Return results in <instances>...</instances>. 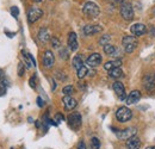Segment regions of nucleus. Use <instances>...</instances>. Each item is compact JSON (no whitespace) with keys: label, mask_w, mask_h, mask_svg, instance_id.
<instances>
[{"label":"nucleus","mask_w":155,"mask_h":149,"mask_svg":"<svg viewBox=\"0 0 155 149\" xmlns=\"http://www.w3.org/2000/svg\"><path fill=\"white\" fill-rule=\"evenodd\" d=\"M82 12L88 18H97L98 16H99V13H100V10H99V6L96 2L87 1L84 5V7H82Z\"/></svg>","instance_id":"1"},{"label":"nucleus","mask_w":155,"mask_h":149,"mask_svg":"<svg viewBox=\"0 0 155 149\" xmlns=\"http://www.w3.org/2000/svg\"><path fill=\"white\" fill-rule=\"evenodd\" d=\"M119 12H120V16L122 18L127 22H130L134 19V10H133V6L130 2L128 1H124L123 4H120L119 6Z\"/></svg>","instance_id":"2"},{"label":"nucleus","mask_w":155,"mask_h":149,"mask_svg":"<svg viewBox=\"0 0 155 149\" xmlns=\"http://www.w3.org/2000/svg\"><path fill=\"white\" fill-rule=\"evenodd\" d=\"M122 44H123L125 51H127L128 54H131L136 48H137L138 42H137V38H136L135 36H133V35H128V36H124V37H123V39H122Z\"/></svg>","instance_id":"3"},{"label":"nucleus","mask_w":155,"mask_h":149,"mask_svg":"<svg viewBox=\"0 0 155 149\" xmlns=\"http://www.w3.org/2000/svg\"><path fill=\"white\" fill-rule=\"evenodd\" d=\"M133 117V113L130 111V109H128L127 106H120L116 111V118L118 122L120 123H125L128 121H130Z\"/></svg>","instance_id":"4"},{"label":"nucleus","mask_w":155,"mask_h":149,"mask_svg":"<svg viewBox=\"0 0 155 149\" xmlns=\"http://www.w3.org/2000/svg\"><path fill=\"white\" fill-rule=\"evenodd\" d=\"M68 124L73 130H79L81 127V114L79 112H73L68 116Z\"/></svg>","instance_id":"5"},{"label":"nucleus","mask_w":155,"mask_h":149,"mask_svg":"<svg viewBox=\"0 0 155 149\" xmlns=\"http://www.w3.org/2000/svg\"><path fill=\"white\" fill-rule=\"evenodd\" d=\"M143 87L146 91L152 92L155 90V73H147L143 78Z\"/></svg>","instance_id":"6"},{"label":"nucleus","mask_w":155,"mask_h":149,"mask_svg":"<svg viewBox=\"0 0 155 149\" xmlns=\"http://www.w3.org/2000/svg\"><path fill=\"white\" fill-rule=\"evenodd\" d=\"M42 16H43V11L41 8H38V7H31L29 10V12H28V22L30 24H34L38 19L42 18Z\"/></svg>","instance_id":"7"},{"label":"nucleus","mask_w":155,"mask_h":149,"mask_svg":"<svg viewBox=\"0 0 155 149\" xmlns=\"http://www.w3.org/2000/svg\"><path fill=\"white\" fill-rule=\"evenodd\" d=\"M136 129L135 128H128V129H124V130L116 131V136L119 140H129L130 137L136 136Z\"/></svg>","instance_id":"8"},{"label":"nucleus","mask_w":155,"mask_h":149,"mask_svg":"<svg viewBox=\"0 0 155 149\" xmlns=\"http://www.w3.org/2000/svg\"><path fill=\"white\" fill-rule=\"evenodd\" d=\"M130 31H131V34H133L135 37H138V36H142V35L146 34L147 28H146V25L142 24V23H136L134 25H131Z\"/></svg>","instance_id":"9"},{"label":"nucleus","mask_w":155,"mask_h":149,"mask_svg":"<svg viewBox=\"0 0 155 149\" xmlns=\"http://www.w3.org/2000/svg\"><path fill=\"white\" fill-rule=\"evenodd\" d=\"M54 62H55L54 54L50 50H47L44 53V55H43V66L45 68H51L54 66Z\"/></svg>","instance_id":"10"},{"label":"nucleus","mask_w":155,"mask_h":149,"mask_svg":"<svg viewBox=\"0 0 155 149\" xmlns=\"http://www.w3.org/2000/svg\"><path fill=\"white\" fill-rule=\"evenodd\" d=\"M82 31L86 36H92V35H96L98 32H101L103 28L100 25H85Z\"/></svg>","instance_id":"11"},{"label":"nucleus","mask_w":155,"mask_h":149,"mask_svg":"<svg viewBox=\"0 0 155 149\" xmlns=\"http://www.w3.org/2000/svg\"><path fill=\"white\" fill-rule=\"evenodd\" d=\"M86 63L90 66V67H98L100 63H101V55L99 53H93L92 55L88 56Z\"/></svg>","instance_id":"12"},{"label":"nucleus","mask_w":155,"mask_h":149,"mask_svg":"<svg viewBox=\"0 0 155 149\" xmlns=\"http://www.w3.org/2000/svg\"><path fill=\"white\" fill-rule=\"evenodd\" d=\"M125 147L128 149H140L141 147V140L137 136H133L125 142Z\"/></svg>","instance_id":"13"},{"label":"nucleus","mask_w":155,"mask_h":149,"mask_svg":"<svg viewBox=\"0 0 155 149\" xmlns=\"http://www.w3.org/2000/svg\"><path fill=\"white\" fill-rule=\"evenodd\" d=\"M112 88H114V91L116 92V94L122 99V100L125 99V87H124V85H123L122 82L116 81V82L112 85Z\"/></svg>","instance_id":"14"},{"label":"nucleus","mask_w":155,"mask_h":149,"mask_svg":"<svg viewBox=\"0 0 155 149\" xmlns=\"http://www.w3.org/2000/svg\"><path fill=\"white\" fill-rule=\"evenodd\" d=\"M62 101H63V105H64V108L67 110H73V109L77 108L78 105V101L73 97H71V95H64V98L62 99Z\"/></svg>","instance_id":"15"},{"label":"nucleus","mask_w":155,"mask_h":149,"mask_svg":"<svg viewBox=\"0 0 155 149\" xmlns=\"http://www.w3.org/2000/svg\"><path fill=\"white\" fill-rule=\"evenodd\" d=\"M68 47L72 51H77L79 44H78V37L75 32H71L68 35Z\"/></svg>","instance_id":"16"},{"label":"nucleus","mask_w":155,"mask_h":149,"mask_svg":"<svg viewBox=\"0 0 155 149\" xmlns=\"http://www.w3.org/2000/svg\"><path fill=\"white\" fill-rule=\"evenodd\" d=\"M140 99H141V93H140V91L134 90V91H131L130 94L127 97V103H128L129 105H133V104H136L137 101H140Z\"/></svg>","instance_id":"17"},{"label":"nucleus","mask_w":155,"mask_h":149,"mask_svg":"<svg viewBox=\"0 0 155 149\" xmlns=\"http://www.w3.org/2000/svg\"><path fill=\"white\" fill-rule=\"evenodd\" d=\"M38 39L42 43H47L49 39H51V38H50V32H49V30H48L47 28H42V29L39 30Z\"/></svg>","instance_id":"18"},{"label":"nucleus","mask_w":155,"mask_h":149,"mask_svg":"<svg viewBox=\"0 0 155 149\" xmlns=\"http://www.w3.org/2000/svg\"><path fill=\"white\" fill-rule=\"evenodd\" d=\"M119 66H122V61L120 60H114V61H107L105 65H104V68L106 71H111L114 68H118Z\"/></svg>","instance_id":"19"},{"label":"nucleus","mask_w":155,"mask_h":149,"mask_svg":"<svg viewBox=\"0 0 155 149\" xmlns=\"http://www.w3.org/2000/svg\"><path fill=\"white\" fill-rule=\"evenodd\" d=\"M109 75L114 79H118V78H122L123 76V71L118 67V68H114L111 71H109Z\"/></svg>","instance_id":"20"},{"label":"nucleus","mask_w":155,"mask_h":149,"mask_svg":"<svg viewBox=\"0 0 155 149\" xmlns=\"http://www.w3.org/2000/svg\"><path fill=\"white\" fill-rule=\"evenodd\" d=\"M82 66H84V61H82L81 56L80 55L74 56V58H73V67L78 71V69H80Z\"/></svg>","instance_id":"21"},{"label":"nucleus","mask_w":155,"mask_h":149,"mask_svg":"<svg viewBox=\"0 0 155 149\" xmlns=\"http://www.w3.org/2000/svg\"><path fill=\"white\" fill-rule=\"evenodd\" d=\"M117 48L115 45H112V44H106V45H104V53L106 54V55H111L114 56V54L116 53Z\"/></svg>","instance_id":"22"},{"label":"nucleus","mask_w":155,"mask_h":149,"mask_svg":"<svg viewBox=\"0 0 155 149\" xmlns=\"http://www.w3.org/2000/svg\"><path fill=\"white\" fill-rule=\"evenodd\" d=\"M91 149H99L100 148V141L97 137H92L91 138V144H90Z\"/></svg>","instance_id":"23"},{"label":"nucleus","mask_w":155,"mask_h":149,"mask_svg":"<svg viewBox=\"0 0 155 149\" xmlns=\"http://www.w3.org/2000/svg\"><path fill=\"white\" fill-rule=\"evenodd\" d=\"M88 73V69H87V67L86 66H82L80 69H78V78L79 79H82V78H85L86 75Z\"/></svg>","instance_id":"24"},{"label":"nucleus","mask_w":155,"mask_h":149,"mask_svg":"<svg viewBox=\"0 0 155 149\" xmlns=\"http://www.w3.org/2000/svg\"><path fill=\"white\" fill-rule=\"evenodd\" d=\"M62 93L64 94V95H72V94L74 93V87L72 85H67V86L63 87Z\"/></svg>","instance_id":"25"},{"label":"nucleus","mask_w":155,"mask_h":149,"mask_svg":"<svg viewBox=\"0 0 155 149\" xmlns=\"http://www.w3.org/2000/svg\"><path fill=\"white\" fill-rule=\"evenodd\" d=\"M110 41H111V37H110V35H103L101 38L99 39V44L100 45H106V44H109L110 43Z\"/></svg>","instance_id":"26"},{"label":"nucleus","mask_w":155,"mask_h":149,"mask_svg":"<svg viewBox=\"0 0 155 149\" xmlns=\"http://www.w3.org/2000/svg\"><path fill=\"white\" fill-rule=\"evenodd\" d=\"M11 15H12L15 18L18 17V15H19V10H18L17 6H12V7H11Z\"/></svg>","instance_id":"27"},{"label":"nucleus","mask_w":155,"mask_h":149,"mask_svg":"<svg viewBox=\"0 0 155 149\" xmlns=\"http://www.w3.org/2000/svg\"><path fill=\"white\" fill-rule=\"evenodd\" d=\"M50 41H51V45H53L54 48H58V47H60V44H61V43H60V41H58L56 37H51Z\"/></svg>","instance_id":"28"},{"label":"nucleus","mask_w":155,"mask_h":149,"mask_svg":"<svg viewBox=\"0 0 155 149\" xmlns=\"http://www.w3.org/2000/svg\"><path fill=\"white\" fill-rule=\"evenodd\" d=\"M60 56H61L62 58L67 60V58H68V51H67L64 48H63V49H61V50H60Z\"/></svg>","instance_id":"29"},{"label":"nucleus","mask_w":155,"mask_h":149,"mask_svg":"<svg viewBox=\"0 0 155 149\" xmlns=\"http://www.w3.org/2000/svg\"><path fill=\"white\" fill-rule=\"evenodd\" d=\"M55 121H56L58 123H61L62 121H64V116L61 114V113H56V114H55Z\"/></svg>","instance_id":"30"},{"label":"nucleus","mask_w":155,"mask_h":149,"mask_svg":"<svg viewBox=\"0 0 155 149\" xmlns=\"http://www.w3.org/2000/svg\"><path fill=\"white\" fill-rule=\"evenodd\" d=\"M18 75H19V76H23V75H24V65H23V63H19V65H18Z\"/></svg>","instance_id":"31"},{"label":"nucleus","mask_w":155,"mask_h":149,"mask_svg":"<svg viewBox=\"0 0 155 149\" xmlns=\"http://www.w3.org/2000/svg\"><path fill=\"white\" fill-rule=\"evenodd\" d=\"M30 86H31L32 88L36 87V76H32V78L30 79Z\"/></svg>","instance_id":"32"},{"label":"nucleus","mask_w":155,"mask_h":149,"mask_svg":"<svg viewBox=\"0 0 155 149\" xmlns=\"http://www.w3.org/2000/svg\"><path fill=\"white\" fill-rule=\"evenodd\" d=\"M77 149H86V144H85V142H84V141H80V142L78 143Z\"/></svg>","instance_id":"33"},{"label":"nucleus","mask_w":155,"mask_h":149,"mask_svg":"<svg viewBox=\"0 0 155 149\" xmlns=\"http://www.w3.org/2000/svg\"><path fill=\"white\" fill-rule=\"evenodd\" d=\"M5 93H6V88L4 86H0V95H4Z\"/></svg>","instance_id":"34"},{"label":"nucleus","mask_w":155,"mask_h":149,"mask_svg":"<svg viewBox=\"0 0 155 149\" xmlns=\"http://www.w3.org/2000/svg\"><path fill=\"white\" fill-rule=\"evenodd\" d=\"M37 104H38V106H43V105H44V103H43V100H42V99H41V98H37Z\"/></svg>","instance_id":"35"},{"label":"nucleus","mask_w":155,"mask_h":149,"mask_svg":"<svg viewBox=\"0 0 155 149\" xmlns=\"http://www.w3.org/2000/svg\"><path fill=\"white\" fill-rule=\"evenodd\" d=\"M115 1H116L117 4H119V5H120V4H123V2L125 1V0H115Z\"/></svg>","instance_id":"36"},{"label":"nucleus","mask_w":155,"mask_h":149,"mask_svg":"<svg viewBox=\"0 0 155 149\" xmlns=\"http://www.w3.org/2000/svg\"><path fill=\"white\" fill-rule=\"evenodd\" d=\"M1 79H2V71L0 69V81H1Z\"/></svg>","instance_id":"37"},{"label":"nucleus","mask_w":155,"mask_h":149,"mask_svg":"<svg viewBox=\"0 0 155 149\" xmlns=\"http://www.w3.org/2000/svg\"><path fill=\"white\" fill-rule=\"evenodd\" d=\"M146 149H155V146H150V147H147Z\"/></svg>","instance_id":"38"},{"label":"nucleus","mask_w":155,"mask_h":149,"mask_svg":"<svg viewBox=\"0 0 155 149\" xmlns=\"http://www.w3.org/2000/svg\"><path fill=\"white\" fill-rule=\"evenodd\" d=\"M153 16H154V17H155V7H154V8H153Z\"/></svg>","instance_id":"39"},{"label":"nucleus","mask_w":155,"mask_h":149,"mask_svg":"<svg viewBox=\"0 0 155 149\" xmlns=\"http://www.w3.org/2000/svg\"><path fill=\"white\" fill-rule=\"evenodd\" d=\"M35 1H36V2H39V1H42V0H35Z\"/></svg>","instance_id":"40"}]
</instances>
